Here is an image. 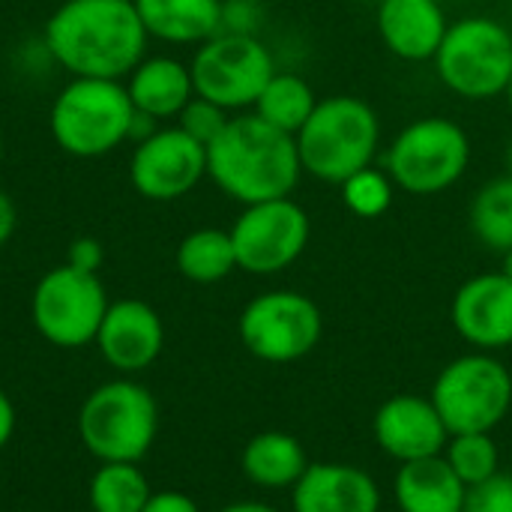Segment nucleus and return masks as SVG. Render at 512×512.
Segmentation results:
<instances>
[{"label":"nucleus","instance_id":"obj_15","mask_svg":"<svg viewBox=\"0 0 512 512\" xmlns=\"http://www.w3.org/2000/svg\"><path fill=\"white\" fill-rule=\"evenodd\" d=\"M372 435L381 453L396 459L399 465L441 456L450 441V429L441 420L435 402L429 396L411 393L393 396L375 411Z\"/></svg>","mask_w":512,"mask_h":512},{"label":"nucleus","instance_id":"obj_19","mask_svg":"<svg viewBox=\"0 0 512 512\" xmlns=\"http://www.w3.org/2000/svg\"><path fill=\"white\" fill-rule=\"evenodd\" d=\"M126 93L135 111L153 120H168L186 108V102L195 96V84L183 60L159 54V57H144L126 75Z\"/></svg>","mask_w":512,"mask_h":512},{"label":"nucleus","instance_id":"obj_13","mask_svg":"<svg viewBox=\"0 0 512 512\" xmlns=\"http://www.w3.org/2000/svg\"><path fill=\"white\" fill-rule=\"evenodd\" d=\"M207 177V147L180 126L156 129L129 159V183L147 201H177Z\"/></svg>","mask_w":512,"mask_h":512},{"label":"nucleus","instance_id":"obj_33","mask_svg":"<svg viewBox=\"0 0 512 512\" xmlns=\"http://www.w3.org/2000/svg\"><path fill=\"white\" fill-rule=\"evenodd\" d=\"M141 512H201V507L183 492H156Z\"/></svg>","mask_w":512,"mask_h":512},{"label":"nucleus","instance_id":"obj_16","mask_svg":"<svg viewBox=\"0 0 512 512\" xmlns=\"http://www.w3.org/2000/svg\"><path fill=\"white\" fill-rule=\"evenodd\" d=\"M96 345L105 363L117 372H141L159 360L165 348V324L150 303L117 300L108 303Z\"/></svg>","mask_w":512,"mask_h":512},{"label":"nucleus","instance_id":"obj_41","mask_svg":"<svg viewBox=\"0 0 512 512\" xmlns=\"http://www.w3.org/2000/svg\"><path fill=\"white\" fill-rule=\"evenodd\" d=\"M360 3H381V0H360Z\"/></svg>","mask_w":512,"mask_h":512},{"label":"nucleus","instance_id":"obj_17","mask_svg":"<svg viewBox=\"0 0 512 512\" xmlns=\"http://www.w3.org/2000/svg\"><path fill=\"white\" fill-rule=\"evenodd\" d=\"M381 504L375 477L348 462H312L291 489L294 512H381Z\"/></svg>","mask_w":512,"mask_h":512},{"label":"nucleus","instance_id":"obj_29","mask_svg":"<svg viewBox=\"0 0 512 512\" xmlns=\"http://www.w3.org/2000/svg\"><path fill=\"white\" fill-rule=\"evenodd\" d=\"M228 111L222 108V105H216V102H210V99H204V96H192L189 102H186V108L177 114V126L186 132V135H192L198 144H213L219 135H222V129L228 126Z\"/></svg>","mask_w":512,"mask_h":512},{"label":"nucleus","instance_id":"obj_34","mask_svg":"<svg viewBox=\"0 0 512 512\" xmlns=\"http://www.w3.org/2000/svg\"><path fill=\"white\" fill-rule=\"evenodd\" d=\"M15 225H18V210H15V201L0 189V246L15 234Z\"/></svg>","mask_w":512,"mask_h":512},{"label":"nucleus","instance_id":"obj_38","mask_svg":"<svg viewBox=\"0 0 512 512\" xmlns=\"http://www.w3.org/2000/svg\"><path fill=\"white\" fill-rule=\"evenodd\" d=\"M504 168H507V174H512V141L507 144V150H504Z\"/></svg>","mask_w":512,"mask_h":512},{"label":"nucleus","instance_id":"obj_35","mask_svg":"<svg viewBox=\"0 0 512 512\" xmlns=\"http://www.w3.org/2000/svg\"><path fill=\"white\" fill-rule=\"evenodd\" d=\"M12 432H15V408H12L9 396L0 390V450L9 444Z\"/></svg>","mask_w":512,"mask_h":512},{"label":"nucleus","instance_id":"obj_22","mask_svg":"<svg viewBox=\"0 0 512 512\" xmlns=\"http://www.w3.org/2000/svg\"><path fill=\"white\" fill-rule=\"evenodd\" d=\"M306 447L288 432H261L249 438L240 456L243 477L258 489H294L309 468Z\"/></svg>","mask_w":512,"mask_h":512},{"label":"nucleus","instance_id":"obj_36","mask_svg":"<svg viewBox=\"0 0 512 512\" xmlns=\"http://www.w3.org/2000/svg\"><path fill=\"white\" fill-rule=\"evenodd\" d=\"M219 512H279L276 507L264 504V501H237V504H228Z\"/></svg>","mask_w":512,"mask_h":512},{"label":"nucleus","instance_id":"obj_37","mask_svg":"<svg viewBox=\"0 0 512 512\" xmlns=\"http://www.w3.org/2000/svg\"><path fill=\"white\" fill-rule=\"evenodd\" d=\"M501 273L512 279V249H507V252L501 255Z\"/></svg>","mask_w":512,"mask_h":512},{"label":"nucleus","instance_id":"obj_27","mask_svg":"<svg viewBox=\"0 0 512 512\" xmlns=\"http://www.w3.org/2000/svg\"><path fill=\"white\" fill-rule=\"evenodd\" d=\"M444 459L468 489L501 471V450H498L492 432L450 435V441L444 447Z\"/></svg>","mask_w":512,"mask_h":512},{"label":"nucleus","instance_id":"obj_30","mask_svg":"<svg viewBox=\"0 0 512 512\" xmlns=\"http://www.w3.org/2000/svg\"><path fill=\"white\" fill-rule=\"evenodd\" d=\"M462 512H512V474L498 471L495 477L471 486Z\"/></svg>","mask_w":512,"mask_h":512},{"label":"nucleus","instance_id":"obj_40","mask_svg":"<svg viewBox=\"0 0 512 512\" xmlns=\"http://www.w3.org/2000/svg\"><path fill=\"white\" fill-rule=\"evenodd\" d=\"M0 162H3V132H0Z\"/></svg>","mask_w":512,"mask_h":512},{"label":"nucleus","instance_id":"obj_2","mask_svg":"<svg viewBox=\"0 0 512 512\" xmlns=\"http://www.w3.org/2000/svg\"><path fill=\"white\" fill-rule=\"evenodd\" d=\"M207 177L243 207L288 198L303 177L297 138L270 126L255 111L237 114L207 144Z\"/></svg>","mask_w":512,"mask_h":512},{"label":"nucleus","instance_id":"obj_21","mask_svg":"<svg viewBox=\"0 0 512 512\" xmlns=\"http://www.w3.org/2000/svg\"><path fill=\"white\" fill-rule=\"evenodd\" d=\"M147 36L201 45L222 30V0H135Z\"/></svg>","mask_w":512,"mask_h":512},{"label":"nucleus","instance_id":"obj_12","mask_svg":"<svg viewBox=\"0 0 512 512\" xmlns=\"http://www.w3.org/2000/svg\"><path fill=\"white\" fill-rule=\"evenodd\" d=\"M312 237L309 213L288 195L246 204L231 225L237 270L252 276H273L300 261Z\"/></svg>","mask_w":512,"mask_h":512},{"label":"nucleus","instance_id":"obj_20","mask_svg":"<svg viewBox=\"0 0 512 512\" xmlns=\"http://www.w3.org/2000/svg\"><path fill=\"white\" fill-rule=\"evenodd\" d=\"M468 486L447 465L444 453L405 462L393 480V498L399 512H462Z\"/></svg>","mask_w":512,"mask_h":512},{"label":"nucleus","instance_id":"obj_7","mask_svg":"<svg viewBox=\"0 0 512 512\" xmlns=\"http://www.w3.org/2000/svg\"><path fill=\"white\" fill-rule=\"evenodd\" d=\"M471 165V138L450 117H420L408 123L387 150V174L408 195H441L456 186Z\"/></svg>","mask_w":512,"mask_h":512},{"label":"nucleus","instance_id":"obj_9","mask_svg":"<svg viewBox=\"0 0 512 512\" xmlns=\"http://www.w3.org/2000/svg\"><path fill=\"white\" fill-rule=\"evenodd\" d=\"M243 348L264 363H297L309 357L324 336L321 306L300 291H264L252 297L237 321Z\"/></svg>","mask_w":512,"mask_h":512},{"label":"nucleus","instance_id":"obj_24","mask_svg":"<svg viewBox=\"0 0 512 512\" xmlns=\"http://www.w3.org/2000/svg\"><path fill=\"white\" fill-rule=\"evenodd\" d=\"M321 99L315 96L312 84L297 75V72H273V78L267 81V87L261 90L258 102H255V114L261 120H267L270 126L297 135L306 120L312 117L315 105Z\"/></svg>","mask_w":512,"mask_h":512},{"label":"nucleus","instance_id":"obj_39","mask_svg":"<svg viewBox=\"0 0 512 512\" xmlns=\"http://www.w3.org/2000/svg\"><path fill=\"white\" fill-rule=\"evenodd\" d=\"M504 96H507V105H510V111H512V78H510V87H507V93H504Z\"/></svg>","mask_w":512,"mask_h":512},{"label":"nucleus","instance_id":"obj_25","mask_svg":"<svg viewBox=\"0 0 512 512\" xmlns=\"http://www.w3.org/2000/svg\"><path fill=\"white\" fill-rule=\"evenodd\" d=\"M471 231L474 237L492 249H512V174H501L483 183L471 201Z\"/></svg>","mask_w":512,"mask_h":512},{"label":"nucleus","instance_id":"obj_4","mask_svg":"<svg viewBox=\"0 0 512 512\" xmlns=\"http://www.w3.org/2000/svg\"><path fill=\"white\" fill-rule=\"evenodd\" d=\"M135 105L117 78H72L51 105V138L75 159H99L129 141Z\"/></svg>","mask_w":512,"mask_h":512},{"label":"nucleus","instance_id":"obj_23","mask_svg":"<svg viewBox=\"0 0 512 512\" xmlns=\"http://www.w3.org/2000/svg\"><path fill=\"white\" fill-rule=\"evenodd\" d=\"M174 264L183 279L195 285H216L237 270V255L231 243V231L222 228H198L186 234L177 246Z\"/></svg>","mask_w":512,"mask_h":512},{"label":"nucleus","instance_id":"obj_26","mask_svg":"<svg viewBox=\"0 0 512 512\" xmlns=\"http://www.w3.org/2000/svg\"><path fill=\"white\" fill-rule=\"evenodd\" d=\"M150 495V483L135 462H102L90 480L93 512H141Z\"/></svg>","mask_w":512,"mask_h":512},{"label":"nucleus","instance_id":"obj_10","mask_svg":"<svg viewBox=\"0 0 512 512\" xmlns=\"http://www.w3.org/2000/svg\"><path fill=\"white\" fill-rule=\"evenodd\" d=\"M189 72L195 96H204L225 111H240L255 108L261 90L276 72V63L258 36L216 33L198 45Z\"/></svg>","mask_w":512,"mask_h":512},{"label":"nucleus","instance_id":"obj_31","mask_svg":"<svg viewBox=\"0 0 512 512\" xmlns=\"http://www.w3.org/2000/svg\"><path fill=\"white\" fill-rule=\"evenodd\" d=\"M261 9L255 0H222V30L219 33H246L258 36Z\"/></svg>","mask_w":512,"mask_h":512},{"label":"nucleus","instance_id":"obj_6","mask_svg":"<svg viewBox=\"0 0 512 512\" xmlns=\"http://www.w3.org/2000/svg\"><path fill=\"white\" fill-rule=\"evenodd\" d=\"M159 432V405L135 381L96 387L78 411V435L99 462H141Z\"/></svg>","mask_w":512,"mask_h":512},{"label":"nucleus","instance_id":"obj_18","mask_svg":"<svg viewBox=\"0 0 512 512\" xmlns=\"http://www.w3.org/2000/svg\"><path fill=\"white\" fill-rule=\"evenodd\" d=\"M447 12L441 0H381L378 36L384 48L408 63L435 60L447 36Z\"/></svg>","mask_w":512,"mask_h":512},{"label":"nucleus","instance_id":"obj_14","mask_svg":"<svg viewBox=\"0 0 512 512\" xmlns=\"http://www.w3.org/2000/svg\"><path fill=\"white\" fill-rule=\"evenodd\" d=\"M453 330L474 351H501L512 345V279L501 270L471 276L450 303Z\"/></svg>","mask_w":512,"mask_h":512},{"label":"nucleus","instance_id":"obj_3","mask_svg":"<svg viewBox=\"0 0 512 512\" xmlns=\"http://www.w3.org/2000/svg\"><path fill=\"white\" fill-rule=\"evenodd\" d=\"M294 138L303 174L342 186L351 174L375 162L381 147V120L366 99L336 93L315 105L312 117Z\"/></svg>","mask_w":512,"mask_h":512},{"label":"nucleus","instance_id":"obj_8","mask_svg":"<svg viewBox=\"0 0 512 512\" xmlns=\"http://www.w3.org/2000/svg\"><path fill=\"white\" fill-rule=\"evenodd\" d=\"M429 399L450 435L495 432L512 408V372L495 354L471 351L438 372Z\"/></svg>","mask_w":512,"mask_h":512},{"label":"nucleus","instance_id":"obj_5","mask_svg":"<svg viewBox=\"0 0 512 512\" xmlns=\"http://www.w3.org/2000/svg\"><path fill=\"white\" fill-rule=\"evenodd\" d=\"M432 63L438 81L468 102L504 96L512 78V30L489 15L450 21Z\"/></svg>","mask_w":512,"mask_h":512},{"label":"nucleus","instance_id":"obj_1","mask_svg":"<svg viewBox=\"0 0 512 512\" xmlns=\"http://www.w3.org/2000/svg\"><path fill=\"white\" fill-rule=\"evenodd\" d=\"M135 0H66L45 21L48 54L72 78H123L147 51Z\"/></svg>","mask_w":512,"mask_h":512},{"label":"nucleus","instance_id":"obj_28","mask_svg":"<svg viewBox=\"0 0 512 512\" xmlns=\"http://www.w3.org/2000/svg\"><path fill=\"white\" fill-rule=\"evenodd\" d=\"M393 195H396V183L387 171L381 168H363L357 174H351L342 183V201L345 207L360 216V219H378L393 207Z\"/></svg>","mask_w":512,"mask_h":512},{"label":"nucleus","instance_id":"obj_32","mask_svg":"<svg viewBox=\"0 0 512 512\" xmlns=\"http://www.w3.org/2000/svg\"><path fill=\"white\" fill-rule=\"evenodd\" d=\"M105 261V249L99 240L93 237H78L72 240L69 252H66V264L75 267V270H84V273H96Z\"/></svg>","mask_w":512,"mask_h":512},{"label":"nucleus","instance_id":"obj_11","mask_svg":"<svg viewBox=\"0 0 512 512\" xmlns=\"http://www.w3.org/2000/svg\"><path fill=\"white\" fill-rule=\"evenodd\" d=\"M108 297L96 273L60 264L48 270L30 300V318L36 333L57 348H84L96 342Z\"/></svg>","mask_w":512,"mask_h":512}]
</instances>
